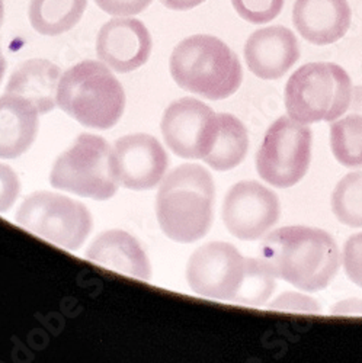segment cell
Instances as JSON below:
<instances>
[{"instance_id": "8fae6325", "label": "cell", "mask_w": 362, "mask_h": 363, "mask_svg": "<svg viewBox=\"0 0 362 363\" xmlns=\"http://www.w3.org/2000/svg\"><path fill=\"white\" fill-rule=\"evenodd\" d=\"M221 216L231 235L238 240L256 241L280 221L281 205L275 192L259 182L243 180L227 192Z\"/></svg>"}, {"instance_id": "ac0fdd59", "label": "cell", "mask_w": 362, "mask_h": 363, "mask_svg": "<svg viewBox=\"0 0 362 363\" xmlns=\"http://www.w3.org/2000/svg\"><path fill=\"white\" fill-rule=\"evenodd\" d=\"M60 77V69L48 60H28L12 73L6 92L31 102L40 115H44L57 104Z\"/></svg>"}, {"instance_id": "83f0119b", "label": "cell", "mask_w": 362, "mask_h": 363, "mask_svg": "<svg viewBox=\"0 0 362 363\" xmlns=\"http://www.w3.org/2000/svg\"><path fill=\"white\" fill-rule=\"evenodd\" d=\"M153 0H95L105 13L112 16H133L146 11Z\"/></svg>"}, {"instance_id": "44dd1931", "label": "cell", "mask_w": 362, "mask_h": 363, "mask_svg": "<svg viewBox=\"0 0 362 363\" xmlns=\"http://www.w3.org/2000/svg\"><path fill=\"white\" fill-rule=\"evenodd\" d=\"M87 0H31L29 22L41 35L69 33L82 19Z\"/></svg>"}, {"instance_id": "277c9868", "label": "cell", "mask_w": 362, "mask_h": 363, "mask_svg": "<svg viewBox=\"0 0 362 363\" xmlns=\"http://www.w3.org/2000/svg\"><path fill=\"white\" fill-rule=\"evenodd\" d=\"M57 105L87 128L109 130L124 113L126 94L106 66L86 60L60 77Z\"/></svg>"}, {"instance_id": "52a82bcc", "label": "cell", "mask_w": 362, "mask_h": 363, "mask_svg": "<svg viewBox=\"0 0 362 363\" xmlns=\"http://www.w3.org/2000/svg\"><path fill=\"white\" fill-rule=\"evenodd\" d=\"M312 130L290 115L278 118L265 134L256 170L270 186L287 189L305 179L312 162Z\"/></svg>"}, {"instance_id": "2e32d148", "label": "cell", "mask_w": 362, "mask_h": 363, "mask_svg": "<svg viewBox=\"0 0 362 363\" xmlns=\"http://www.w3.org/2000/svg\"><path fill=\"white\" fill-rule=\"evenodd\" d=\"M86 257L105 269L127 277L150 281L152 266L138 241L123 230L99 234L87 249Z\"/></svg>"}, {"instance_id": "5b68a950", "label": "cell", "mask_w": 362, "mask_h": 363, "mask_svg": "<svg viewBox=\"0 0 362 363\" xmlns=\"http://www.w3.org/2000/svg\"><path fill=\"white\" fill-rule=\"evenodd\" d=\"M352 90L351 77L341 66L326 62L309 63L288 79L285 108L298 123H331L348 109Z\"/></svg>"}, {"instance_id": "7402d4cb", "label": "cell", "mask_w": 362, "mask_h": 363, "mask_svg": "<svg viewBox=\"0 0 362 363\" xmlns=\"http://www.w3.org/2000/svg\"><path fill=\"white\" fill-rule=\"evenodd\" d=\"M330 205L339 223L362 228V170L352 172L339 180Z\"/></svg>"}, {"instance_id": "4dcf8cb0", "label": "cell", "mask_w": 362, "mask_h": 363, "mask_svg": "<svg viewBox=\"0 0 362 363\" xmlns=\"http://www.w3.org/2000/svg\"><path fill=\"white\" fill-rule=\"evenodd\" d=\"M5 72H6V60H5L4 54H2V50H0V83H2Z\"/></svg>"}, {"instance_id": "5bb4252c", "label": "cell", "mask_w": 362, "mask_h": 363, "mask_svg": "<svg viewBox=\"0 0 362 363\" xmlns=\"http://www.w3.org/2000/svg\"><path fill=\"white\" fill-rule=\"evenodd\" d=\"M300 58V45L291 29L274 25L255 31L245 44L248 69L262 80L281 79Z\"/></svg>"}, {"instance_id": "e0dca14e", "label": "cell", "mask_w": 362, "mask_h": 363, "mask_svg": "<svg viewBox=\"0 0 362 363\" xmlns=\"http://www.w3.org/2000/svg\"><path fill=\"white\" fill-rule=\"evenodd\" d=\"M37 108L12 94L0 96V159H16L29 150L38 134Z\"/></svg>"}, {"instance_id": "603a6c76", "label": "cell", "mask_w": 362, "mask_h": 363, "mask_svg": "<svg viewBox=\"0 0 362 363\" xmlns=\"http://www.w3.org/2000/svg\"><path fill=\"white\" fill-rule=\"evenodd\" d=\"M277 288L275 278L269 274L268 269L259 259H248V270L234 302L249 307H262L273 296Z\"/></svg>"}, {"instance_id": "ba28073f", "label": "cell", "mask_w": 362, "mask_h": 363, "mask_svg": "<svg viewBox=\"0 0 362 363\" xmlns=\"http://www.w3.org/2000/svg\"><path fill=\"white\" fill-rule=\"evenodd\" d=\"M16 223L23 230L67 250H79L94 225L83 203L53 192L28 196L18 209Z\"/></svg>"}, {"instance_id": "484cf974", "label": "cell", "mask_w": 362, "mask_h": 363, "mask_svg": "<svg viewBox=\"0 0 362 363\" xmlns=\"http://www.w3.org/2000/svg\"><path fill=\"white\" fill-rule=\"evenodd\" d=\"M342 264L349 281L362 288V233L353 234L346 240Z\"/></svg>"}, {"instance_id": "30bf717a", "label": "cell", "mask_w": 362, "mask_h": 363, "mask_svg": "<svg viewBox=\"0 0 362 363\" xmlns=\"http://www.w3.org/2000/svg\"><path fill=\"white\" fill-rule=\"evenodd\" d=\"M219 131V113L204 102L182 98L168 106L162 134L168 147L182 159H205Z\"/></svg>"}, {"instance_id": "1f68e13d", "label": "cell", "mask_w": 362, "mask_h": 363, "mask_svg": "<svg viewBox=\"0 0 362 363\" xmlns=\"http://www.w3.org/2000/svg\"><path fill=\"white\" fill-rule=\"evenodd\" d=\"M4 19H5V5H4V0H0V26L4 25Z\"/></svg>"}, {"instance_id": "cb8c5ba5", "label": "cell", "mask_w": 362, "mask_h": 363, "mask_svg": "<svg viewBox=\"0 0 362 363\" xmlns=\"http://www.w3.org/2000/svg\"><path fill=\"white\" fill-rule=\"evenodd\" d=\"M231 5L241 19L262 25L280 16L285 0H231Z\"/></svg>"}, {"instance_id": "7c38bea8", "label": "cell", "mask_w": 362, "mask_h": 363, "mask_svg": "<svg viewBox=\"0 0 362 363\" xmlns=\"http://www.w3.org/2000/svg\"><path fill=\"white\" fill-rule=\"evenodd\" d=\"M169 159L152 135L133 134L118 140L112 148V170L119 186L148 191L160 184Z\"/></svg>"}, {"instance_id": "4fadbf2b", "label": "cell", "mask_w": 362, "mask_h": 363, "mask_svg": "<svg viewBox=\"0 0 362 363\" xmlns=\"http://www.w3.org/2000/svg\"><path fill=\"white\" fill-rule=\"evenodd\" d=\"M153 41L146 25L133 18H115L98 34L97 54L116 73H130L147 63Z\"/></svg>"}, {"instance_id": "f1b7e54d", "label": "cell", "mask_w": 362, "mask_h": 363, "mask_svg": "<svg viewBox=\"0 0 362 363\" xmlns=\"http://www.w3.org/2000/svg\"><path fill=\"white\" fill-rule=\"evenodd\" d=\"M330 313L334 315H362V299L348 298L331 306Z\"/></svg>"}, {"instance_id": "3957f363", "label": "cell", "mask_w": 362, "mask_h": 363, "mask_svg": "<svg viewBox=\"0 0 362 363\" xmlns=\"http://www.w3.org/2000/svg\"><path fill=\"white\" fill-rule=\"evenodd\" d=\"M169 66L180 89L209 101L230 98L243 80L237 54L213 35L198 34L180 41L173 48Z\"/></svg>"}, {"instance_id": "9c48e42d", "label": "cell", "mask_w": 362, "mask_h": 363, "mask_svg": "<svg viewBox=\"0 0 362 363\" xmlns=\"http://www.w3.org/2000/svg\"><path fill=\"white\" fill-rule=\"evenodd\" d=\"M248 270V259L230 243L214 241L194 252L187 266V281L199 296L234 302Z\"/></svg>"}, {"instance_id": "4316f807", "label": "cell", "mask_w": 362, "mask_h": 363, "mask_svg": "<svg viewBox=\"0 0 362 363\" xmlns=\"http://www.w3.org/2000/svg\"><path fill=\"white\" fill-rule=\"evenodd\" d=\"M21 192L18 174L12 167L0 163V213H8Z\"/></svg>"}, {"instance_id": "d4e9b609", "label": "cell", "mask_w": 362, "mask_h": 363, "mask_svg": "<svg viewBox=\"0 0 362 363\" xmlns=\"http://www.w3.org/2000/svg\"><path fill=\"white\" fill-rule=\"evenodd\" d=\"M270 310L288 311V313H305V314H320L323 311L319 302L305 294L300 292H283L268 306Z\"/></svg>"}, {"instance_id": "ffe728a7", "label": "cell", "mask_w": 362, "mask_h": 363, "mask_svg": "<svg viewBox=\"0 0 362 363\" xmlns=\"http://www.w3.org/2000/svg\"><path fill=\"white\" fill-rule=\"evenodd\" d=\"M249 150L246 127L230 113H219V131L204 162L217 172H227L245 160Z\"/></svg>"}, {"instance_id": "7a4b0ae2", "label": "cell", "mask_w": 362, "mask_h": 363, "mask_svg": "<svg viewBox=\"0 0 362 363\" xmlns=\"http://www.w3.org/2000/svg\"><path fill=\"white\" fill-rule=\"evenodd\" d=\"M216 186L211 173L199 164H182L162 182L156 216L162 231L176 243H195L213 224Z\"/></svg>"}, {"instance_id": "f546056e", "label": "cell", "mask_w": 362, "mask_h": 363, "mask_svg": "<svg viewBox=\"0 0 362 363\" xmlns=\"http://www.w3.org/2000/svg\"><path fill=\"white\" fill-rule=\"evenodd\" d=\"M204 2L205 0H160V4L163 6L172 11H190L199 6Z\"/></svg>"}, {"instance_id": "6da1fadb", "label": "cell", "mask_w": 362, "mask_h": 363, "mask_svg": "<svg viewBox=\"0 0 362 363\" xmlns=\"http://www.w3.org/2000/svg\"><path fill=\"white\" fill-rule=\"evenodd\" d=\"M259 260L275 279L301 291L317 292L335 279L342 256L335 238L324 230L291 225L265 237Z\"/></svg>"}, {"instance_id": "9a60e30c", "label": "cell", "mask_w": 362, "mask_h": 363, "mask_svg": "<svg viewBox=\"0 0 362 363\" xmlns=\"http://www.w3.org/2000/svg\"><path fill=\"white\" fill-rule=\"evenodd\" d=\"M352 9L346 0H295L292 23L307 43L329 45L349 31Z\"/></svg>"}, {"instance_id": "8992f818", "label": "cell", "mask_w": 362, "mask_h": 363, "mask_svg": "<svg viewBox=\"0 0 362 363\" xmlns=\"http://www.w3.org/2000/svg\"><path fill=\"white\" fill-rule=\"evenodd\" d=\"M53 188L83 198L106 201L116 194L112 170V148L98 135L82 134L60 156L51 170Z\"/></svg>"}, {"instance_id": "d6986e66", "label": "cell", "mask_w": 362, "mask_h": 363, "mask_svg": "<svg viewBox=\"0 0 362 363\" xmlns=\"http://www.w3.org/2000/svg\"><path fill=\"white\" fill-rule=\"evenodd\" d=\"M330 148L345 167H362V86L352 90L348 109L330 125Z\"/></svg>"}]
</instances>
